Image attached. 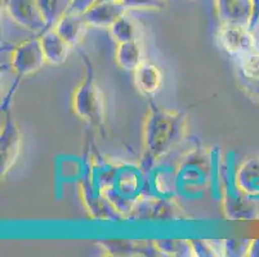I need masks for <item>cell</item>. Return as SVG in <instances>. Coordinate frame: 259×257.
Returning a JSON list of instances; mask_svg holds the SVG:
<instances>
[{
	"mask_svg": "<svg viewBox=\"0 0 259 257\" xmlns=\"http://www.w3.org/2000/svg\"><path fill=\"white\" fill-rule=\"evenodd\" d=\"M48 28H53L56 23L71 11V0H37Z\"/></svg>",
	"mask_w": 259,
	"mask_h": 257,
	"instance_id": "obj_20",
	"label": "cell"
},
{
	"mask_svg": "<svg viewBox=\"0 0 259 257\" xmlns=\"http://www.w3.org/2000/svg\"><path fill=\"white\" fill-rule=\"evenodd\" d=\"M134 84L146 96H154L162 86V72L156 65L145 62L134 71Z\"/></svg>",
	"mask_w": 259,
	"mask_h": 257,
	"instance_id": "obj_17",
	"label": "cell"
},
{
	"mask_svg": "<svg viewBox=\"0 0 259 257\" xmlns=\"http://www.w3.org/2000/svg\"><path fill=\"white\" fill-rule=\"evenodd\" d=\"M81 56H83L84 62L87 63V76L75 89L74 95H72V110L79 119L88 122L91 126L97 129L105 136V103H103L102 93L94 81L91 62L85 54H81Z\"/></svg>",
	"mask_w": 259,
	"mask_h": 257,
	"instance_id": "obj_2",
	"label": "cell"
},
{
	"mask_svg": "<svg viewBox=\"0 0 259 257\" xmlns=\"http://www.w3.org/2000/svg\"><path fill=\"white\" fill-rule=\"evenodd\" d=\"M21 144H22V136H21V131L17 124L11 116H7L3 129H2V136H0L2 178L6 176L17 162L21 152Z\"/></svg>",
	"mask_w": 259,
	"mask_h": 257,
	"instance_id": "obj_9",
	"label": "cell"
},
{
	"mask_svg": "<svg viewBox=\"0 0 259 257\" xmlns=\"http://www.w3.org/2000/svg\"><path fill=\"white\" fill-rule=\"evenodd\" d=\"M192 244L196 256H226V239H197L192 240Z\"/></svg>",
	"mask_w": 259,
	"mask_h": 257,
	"instance_id": "obj_23",
	"label": "cell"
},
{
	"mask_svg": "<svg viewBox=\"0 0 259 257\" xmlns=\"http://www.w3.org/2000/svg\"><path fill=\"white\" fill-rule=\"evenodd\" d=\"M213 173V165L210 157L202 148H194V150L185 156L176 169L178 189L185 192H196L202 189L210 180Z\"/></svg>",
	"mask_w": 259,
	"mask_h": 257,
	"instance_id": "obj_4",
	"label": "cell"
},
{
	"mask_svg": "<svg viewBox=\"0 0 259 257\" xmlns=\"http://www.w3.org/2000/svg\"><path fill=\"white\" fill-rule=\"evenodd\" d=\"M185 211L173 198L157 194H142L134 202L125 219L138 221H173L186 219Z\"/></svg>",
	"mask_w": 259,
	"mask_h": 257,
	"instance_id": "obj_3",
	"label": "cell"
},
{
	"mask_svg": "<svg viewBox=\"0 0 259 257\" xmlns=\"http://www.w3.org/2000/svg\"><path fill=\"white\" fill-rule=\"evenodd\" d=\"M4 7L17 25L31 31H46L47 26L37 0H4Z\"/></svg>",
	"mask_w": 259,
	"mask_h": 257,
	"instance_id": "obj_8",
	"label": "cell"
},
{
	"mask_svg": "<svg viewBox=\"0 0 259 257\" xmlns=\"http://www.w3.org/2000/svg\"><path fill=\"white\" fill-rule=\"evenodd\" d=\"M81 194H83L84 204L88 209V212L97 220H115V219H122L114 204L108 201L107 198L96 190L92 185L91 180L85 179L81 183Z\"/></svg>",
	"mask_w": 259,
	"mask_h": 257,
	"instance_id": "obj_11",
	"label": "cell"
},
{
	"mask_svg": "<svg viewBox=\"0 0 259 257\" xmlns=\"http://www.w3.org/2000/svg\"><path fill=\"white\" fill-rule=\"evenodd\" d=\"M110 35L112 39L120 44V42L133 41V40H141V26L137 21L134 20L128 13L122 14L121 17L117 18L111 25Z\"/></svg>",
	"mask_w": 259,
	"mask_h": 257,
	"instance_id": "obj_19",
	"label": "cell"
},
{
	"mask_svg": "<svg viewBox=\"0 0 259 257\" xmlns=\"http://www.w3.org/2000/svg\"><path fill=\"white\" fill-rule=\"evenodd\" d=\"M126 9H164L168 7L169 0H122Z\"/></svg>",
	"mask_w": 259,
	"mask_h": 257,
	"instance_id": "obj_24",
	"label": "cell"
},
{
	"mask_svg": "<svg viewBox=\"0 0 259 257\" xmlns=\"http://www.w3.org/2000/svg\"><path fill=\"white\" fill-rule=\"evenodd\" d=\"M97 2L98 0H71V11L70 12L83 14Z\"/></svg>",
	"mask_w": 259,
	"mask_h": 257,
	"instance_id": "obj_26",
	"label": "cell"
},
{
	"mask_svg": "<svg viewBox=\"0 0 259 257\" xmlns=\"http://www.w3.org/2000/svg\"><path fill=\"white\" fill-rule=\"evenodd\" d=\"M98 2H122V0H98Z\"/></svg>",
	"mask_w": 259,
	"mask_h": 257,
	"instance_id": "obj_30",
	"label": "cell"
},
{
	"mask_svg": "<svg viewBox=\"0 0 259 257\" xmlns=\"http://www.w3.org/2000/svg\"><path fill=\"white\" fill-rule=\"evenodd\" d=\"M239 72L242 81L259 80V50L250 52L239 58Z\"/></svg>",
	"mask_w": 259,
	"mask_h": 257,
	"instance_id": "obj_22",
	"label": "cell"
},
{
	"mask_svg": "<svg viewBox=\"0 0 259 257\" xmlns=\"http://www.w3.org/2000/svg\"><path fill=\"white\" fill-rule=\"evenodd\" d=\"M222 48L232 57L245 56L256 49L254 31L250 26L237 25V23H222L218 31Z\"/></svg>",
	"mask_w": 259,
	"mask_h": 257,
	"instance_id": "obj_7",
	"label": "cell"
},
{
	"mask_svg": "<svg viewBox=\"0 0 259 257\" xmlns=\"http://www.w3.org/2000/svg\"><path fill=\"white\" fill-rule=\"evenodd\" d=\"M115 61L120 68L125 71H136L145 61V49L141 40L125 41L117 44L115 50Z\"/></svg>",
	"mask_w": 259,
	"mask_h": 257,
	"instance_id": "obj_18",
	"label": "cell"
},
{
	"mask_svg": "<svg viewBox=\"0 0 259 257\" xmlns=\"http://www.w3.org/2000/svg\"><path fill=\"white\" fill-rule=\"evenodd\" d=\"M254 4V13H253V20H251L250 28L251 30H255L259 25V0H253Z\"/></svg>",
	"mask_w": 259,
	"mask_h": 257,
	"instance_id": "obj_28",
	"label": "cell"
},
{
	"mask_svg": "<svg viewBox=\"0 0 259 257\" xmlns=\"http://www.w3.org/2000/svg\"><path fill=\"white\" fill-rule=\"evenodd\" d=\"M248 256L259 257V239H251L249 244Z\"/></svg>",
	"mask_w": 259,
	"mask_h": 257,
	"instance_id": "obj_29",
	"label": "cell"
},
{
	"mask_svg": "<svg viewBox=\"0 0 259 257\" xmlns=\"http://www.w3.org/2000/svg\"><path fill=\"white\" fill-rule=\"evenodd\" d=\"M128 12L122 2H97L83 16L89 26L93 27H111L112 23Z\"/></svg>",
	"mask_w": 259,
	"mask_h": 257,
	"instance_id": "obj_13",
	"label": "cell"
},
{
	"mask_svg": "<svg viewBox=\"0 0 259 257\" xmlns=\"http://www.w3.org/2000/svg\"><path fill=\"white\" fill-rule=\"evenodd\" d=\"M185 131V113L165 110L154 100H150L143 125V155L141 161L143 173H150L160 160L180 144Z\"/></svg>",
	"mask_w": 259,
	"mask_h": 257,
	"instance_id": "obj_1",
	"label": "cell"
},
{
	"mask_svg": "<svg viewBox=\"0 0 259 257\" xmlns=\"http://www.w3.org/2000/svg\"><path fill=\"white\" fill-rule=\"evenodd\" d=\"M215 8L221 23L250 26L253 20V0H215Z\"/></svg>",
	"mask_w": 259,
	"mask_h": 257,
	"instance_id": "obj_12",
	"label": "cell"
},
{
	"mask_svg": "<svg viewBox=\"0 0 259 257\" xmlns=\"http://www.w3.org/2000/svg\"><path fill=\"white\" fill-rule=\"evenodd\" d=\"M160 256L170 257H194L195 253L192 240L187 239H156L155 240Z\"/></svg>",
	"mask_w": 259,
	"mask_h": 257,
	"instance_id": "obj_21",
	"label": "cell"
},
{
	"mask_svg": "<svg viewBox=\"0 0 259 257\" xmlns=\"http://www.w3.org/2000/svg\"><path fill=\"white\" fill-rule=\"evenodd\" d=\"M47 63L40 39L26 40L13 49L11 67L15 72L18 84L21 79L35 74Z\"/></svg>",
	"mask_w": 259,
	"mask_h": 257,
	"instance_id": "obj_6",
	"label": "cell"
},
{
	"mask_svg": "<svg viewBox=\"0 0 259 257\" xmlns=\"http://www.w3.org/2000/svg\"><path fill=\"white\" fill-rule=\"evenodd\" d=\"M88 22L85 21L83 14L69 12L65 14L54 26V30L69 42L71 46H76L81 39L85 36Z\"/></svg>",
	"mask_w": 259,
	"mask_h": 257,
	"instance_id": "obj_16",
	"label": "cell"
},
{
	"mask_svg": "<svg viewBox=\"0 0 259 257\" xmlns=\"http://www.w3.org/2000/svg\"><path fill=\"white\" fill-rule=\"evenodd\" d=\"M234 183L242 193L259 198V156L246 159L235 171Z\"/></svg>",
	"mask_w": 259,
	"mask_h": 257,
	"instance_id": "obj_14",
	"label": "cell"
},
{
	"mask_svg": "<svg viewBox=\"0 0 259 257\" xmlns=\"http://www.w3.org/2000/svg\"><path fill=\"white\" fill-rule=\"evenodd\" d=\"M251 239H226V256H248Z\"/></svg>",
	"mask_w": 259,
	"mask_h": 257,
	"instance_id": "obj_25",
	"label": "cell"
},
{
	"mask_svg": "<svg viewBox=\"0 0 259 257\" xmlns=\"http://www.w3.org/2000/svg\"><path fill=\"white\" fill-rule=\"evenodd\" d=\"M39 39L47 63L60 66L66 62L72 46L54 28H47Z\"/></svg>",
	"mask_w": 259,
	"mask_h": 257,
	"instance_id": "obj_15",
	"label": "cell"
},
{
	"mask_svg": "<svg viewBox=\"0 0 259 257\" xmlns=\"http://www.w3.org/2000/svg\"><path fill=\"white\" fill-rule=\"evenodd\" d=\"M97 244L107 256H160L155 240L106 239L100 240Z\"/></svg>",
	"mask_w": 259,
	"mask_h": 257,
	"instance_id": "obj_10",
	"label": "cell"
},
{
	"mask_svg": "<svg viewBox=\"0 0 259 257\" xmlns=\"http://www.w3.org/2000/svg\"><path fill=\"white\" fill-rule=\"evenodd\" d=\"M242 85L248 90L249 95L259 102V80L258 81H242Z\"/></svg>",
	"mask_w": 259,
	"mask_h": 257,
	"instance_id": "obj_27",
	"label": "cell"
},
{
	"mask_svg": "<svg viewBox=\"0 0 259 257\" xmlns=\"http://www.w3.org/2000/svg\"><path fill=\"white\" fill-rule=\"evenodd\" d=\"M223 212L230 220H255L259 219V198L242 193L234 180L226 181L222 190Z\"/></svg>",
	"mask_w": 259,
	"mask_h": 257,
	"instance_id": "obj_5",
	"label": "cell"
}]
</instances>
